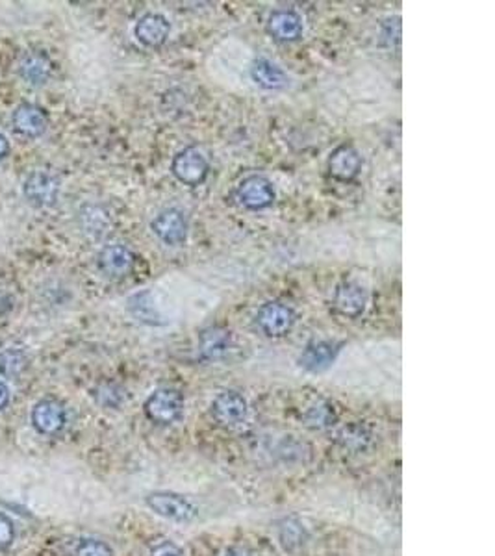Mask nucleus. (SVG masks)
Wrapping results in <instances>:
<instances>
[{
	"instance_id": "nucleus-25",
	"label": "nucleus",
	"mask_w": 495,
	"mask_h": 556,
	"mask_svg": "<svg viewBox=\"0 0 495 556\" xmlns=\"http://www.w3.org/2000/svg\"><path fill=\"white\" fill-rule=\"evenodd\" d=\"M26 364V355L19 349H6L0 352V373L6 377H17Z\"/></svg>"
},
{
	"instance_id": "nucleus-17",
	"label": "nucleus",
	"mask_w": 495,
	"mask_h": 556,
	"mask_svg": "<svg viewBox=\"0 0 495 556\" xmlns=\"http://www.w3.org/2000/svg\"><path fill=\"white\" fill-rule=\"evenodd\" d=\"M232 347V334L225 327H208L199 334V355L207 362L221 360Z\"/></svg>"
},
{
	"instance_id": "nucleus-7",
	"label": "nucleus",
	"mask_w": 495,
	"mask_h": 556,
	"mask_svg": "<svg viewBox=\"0 0 495 556\" xmlns=\"http://www.w3.org/2000/svg\"><path fill=\"white\" fill-rule=\"evenodd\" d=\"M257 327L268 338H284L291 332L295 325L293 310L280 300H269L257 312Z\"/></svg>"
},
{
	"instance_id": "nucleus-4",
	"label": "nucleus",
	"mask_w": 495,
	"mask_h": 556,
	"mask_svg": "<svg viewBox=\"0 0 495 556\" xmlns=\"http://www.w3.org/2000/svg\"><path fill=\"white\" fill-rule=\"evenodd\" d=\"M236 198L247 210L260 212L275 205L277 191L273 182L264 175L245 177L236 187Z\"/></svg>"
},
{
	"instance_id": "nucleus-15",
	"label": "nucleus",
	"mask_w": 495,
	"mask_h": 556,
	"mask_svg": "<svg viewBox=\"0 0 495 556\" xmlns=\"http://www.w3.org/2000/svg\"><path fill=\"white\" fill-rule=\"evenodd\" d=\"M171 34V23L162 14H145L134 26L136 39L148 48L162 46Z\"/></svg>"
},
{
	"instance_id": "nucleus-29",
	"label": "nucleus",
	"mask_w": 495,
	"mask_h": 556,
	"mask_svg": "<svg viewBox=\"0 0 495 556\" xmlns=\"http://www.w3.org/2000/svg\"><path fill=\"white\" fill-rule=\"evenodd\" d=\"M148 556H184V554H182V549L175 541L160 540V541L153 543Z\"/></svg>"
},
{
	"instance_id": "nucleus-23",
	"label": "nucleus",
	"mask_w": 495,
	"mask_h": 556,
	"mask_svg": "<svg viewBox=\"0 0 495 556\" xmlns=\"http://www.w3.org/2000/svg\"><path fill=\"white\" fill-rule=\"evenodd\" d=\"M278 541L286 551H297L308 541V531L299 520L286 518L278 523Z\"/></svg>"
},
{
	"instance_id": "nucleus-3",
	"label": "nucleus",
	"mask_w": 495,
	"mask_h": 556,
	"mask_svg": "<svg viewBox=\"0 0 495 556\" xmlns=\"http://www.w3.org/2000/svg\"><path fill=\"white\" fill-rule=\"evenodd\" d=\"M23 195L28 205L37 210L51 208L58 200L60 182L53 173L45 169H34L23 182Z\"/></svg>"
},
{
	"instance_id": "nucleus-13",
	"label": "nucleus",
	"mask_w": 495,
	"mask_h": 556,
	"mask_svg": "<svg viewBox=\"0 0 495 556\" xmlns=\"http://www.w3.org/2000/svg\"><path fill=\"white\" fill-rule=\"evenodd\" d=\"M362 171V157L351 143H341L328 157V175L338 182H353Z\"/></svg>"
},
{
	"instance_id": "nucleus-2",
	"label": "nucleus",
	"mask_w": 495,
	"mask_h": 556,
	"mask_svg": "<svg viewBox=\"0 0 495 556\" xmlns=\"http://www.w3.org/2000/svg\"><path fill=\"white\" fill-rule=\"evenodd\" d=\"M145 504L148 511H153L157 516L175 523H189L199 514V511H197V507L189 499L175 491L148 493L145 497Z\"/></svg>"
},
{
	"instance_id": "nucleus-31",
	"label": "nucleus",
	"mask_w": 495,
	"mask_h": 556,
	"mask_svg": "<svg viewBox=\"0 0 495 556\" xmlns=\"http://www.w3.org/2000/svg\"><path fill=\"white\" fill-rule=\"evenodd\" d=\"M12 400V391L10 386L6 384V380L0 379V412L8 409V404Z\"/></svg>"
},
{
	"instance_id": "nucleus-20",
	"label": "nucleus",
	"mask_w": 495,
	"mask_h": 556,
	"mask_svg": "<svg viewBox=\"0 0 495 556\" xmlns=\"http://www.w3.org/2000/svg\"><path fill=\"white\" fill-rule=\"evenodd\" d=\"M249 73L253 82L266 91H280L289 86V76L284 73V69L268 58H257L251 64Z\"/></svg>"
},
{
	"instance_id": "nucleus-16",
	"label": "nucleus",
	"mask_w": 495,
	"mask_h": 556,
	"mask_svg": "<svg viewBox=\"0 0 495 556\" xmlns=\"http://www.w3.org/2000/svg\"><path fill=\"white\" fill-rule=\"evenodd\" d=\"M338 352L339 345L332 341H312L303 349L299 366L310 373H323L336 362Z\"/></svg>"
},
{
	"instance_id": "nucleus-33",
	"label": "nucleus",
	"mask_w": 495,
	"mask_h": 556,
	"mask_svg": "<svg viewBox=\"0 0 495 556\" xmlns=\"http://www.w3.org/2000/svg\"><path fill=\"white\" fill-rule=\"evenodd\" d=\"M223 556H253V554H251V551H247L243 547H230V549L225 551Z\"/></svg>"
},
{
	"instance_id": "nucleus-21",
	"label": "nucleus",
	"mask_w": 495,
	"mask_h": 556,
	"mask_svg": "<svg viewBox=\"0 0 495 556\" xmlns=\"http://www.w3.org/2000/svg\"><path fill=\"white\" fill-rule=\"evenodd\" d=\"M80 223H82V230L95 239L103 238L112 227V219L108 212L103 207L96 205H86L80 210Z\"/></svg>"
},
{
	"instance_id": "nucleus-8",
	"label": "nucleus",
	"mask_w": 495,
	"mask_h": 556,
	"mask_svg": "<svg viewBox=\"0 0 495 556\" xmlns=\"http://www.w3.org/2000/svg\"><path fill=\"white\" fill-rule=\"evenodd\" d=\"M332 305L339 316L348 319H357L366 312L369 305V291L359 282L343 280L338 284L334 291Z\"/></svg>"
},
{
	"instance_id": "nucleus-11",
	"label": "nucleus",
	"mask_w": 495,
	"mask_h": 556,
	"mask_svg": "<svg viewBox=\"0 0 495 556\" xmlns=\"http://www.w3.org/2000/svg\"><path fill=\"white\" fill-rule=\"evenodd\" d=\"M247 412H249V404L237 391H223L212 400V418L225 429H232L243 423Z\"/></svg>"
},
{
	"instance_id": "nucleus-30",
	"label": "nucleus",
	"mask_w": 495,
	"mask_h": 556,
	"mask_svg": "<svg viewBox=\"0 0 495 556\" xmlns=\"http://www.w3.org/2000/svg\"><path fill=\"white\" fill-rule=\"evenodd\" d=\"M393 21H395V17L393 19H388L384 25H382V41L391 48L393 46V43L395 45H399L401 43V30H391V26H393Z\"/></svg>"
},
{
	"instance_id": "nucleus-27",
	"label": "nucleus",
	"mask_w": 495,
	"mask_h": 556,
	"mask_svg": "<svg viewBox=\"0 0 495 556\" xmlns=\"http://www.w3.org/2000/svg\"><path fill=\"white\" fill-rule=\"evenodd\" d=\"M95 397H96L98 402L103 404V407H108V409L121 407V402L125 399L123 389L119 386H116V384H101V386L96 388Z\"/></svg>"
},
{
	"instance_id": "nucleus-1",
	"label": "nucleus",
	"mask_w": 495,
	"mask_h": 556,
	"mask_svg": "<svg viewBox=\"0 0 495 556\" xmlns=\"http://www.w3.org/2000/svg\"><path fill=\"white\" fill-rule=\"evenodd\" d=\"M184 395L175 388H160L146 397L143 412L148 421L160 427L177 423L184 414Z\"/></svg>"
},
{
	"instance_id": "nucleus-24",
	"label": "nucleus",
	"mask_w": 495,
	"mask_h": 556,
	"mask_svg": "<svg viewBox=\"0 0 495 556\" xmlns=\"http://www.w3.org/2000/svg\"><path fill=\"white\" fill-rule=\"evenodd\" d=\"M305 423L307 427L314 430H323L328 429L336 423V410L330 402L327 400H318L310 404L308 410L305 412Z\"/></svg>"
},
{
	"instance_id": "nucleus-6",
	"label": "nucleus",
	"mask_w": 495,
	"mask_h": 556,
	"mask_svg": "<svg viewBox=\"0 0 495 556\" xmlns=\"http://www.w3.org/2000/svg\"><path fill=\"white\" fill-rule=\"evenodd\" d=\"M30 423L41 436H58L67 425V410L58 399L45 397L34 404Z\"/></svg>"
},
{
	"instance_id": "nucleus-5",
	"label": "nucleus",
	"mask_w": 495,
	"mask_h": 556,
	"mask_svg": "<svg viewBox=\"0 0 495 556\" xmlns=\"http://www.w3.org/2000/svg\"><path fill=\"white\" fill-rule=\"evenodd\" d=\"M171 173L180 184L195 187L208 178L210 164L199 148L186 147L175 155L171 162Z\"/></svg>"
},
{
	"instance_id": "nucleus-14",
	"label": "nucleus",
	"mask_w": 495,
	"mask_h": 556,
	"mask_svg": "<svg viewBox=\"0 0 495 556\" xmlns=\"http://www.w3.org/2000/svg\"><path fill=\"white\" fill-rule=\"evenodd\" d=\"M12 126L19 136L26 139H37L48 128V114L45 108L34 103H21L12 112Z\"/></svg>"
},
{
	"instance_id": "nucleus-19",
	"label": "nucleus",
	"mask_w": 495,
	"mask_h": 556,
	"mask_svg": "<svg viewBox=\"0 0 495 556\" xmlns=\"http://www.w3.org/2000/svg\"><path fill=\"white\" fill-rule=\"evenodd\" d=\"M128 310L139 323L148 325V327H162L167 323L166 316L162 314L160 307L157 305L153 291H148V289H143L128 298Z\"/></svg>"
},
{
	"instance_id": "nucleus-9",
	"label": "nucleus",
	"mask_w": 495,
	"mask_h": 556,
	"mask_svg": "<svg viewBox=\"0 0 495 556\" xmlns=\"http://www.w3.org/2000/svg\"><path fill=\"white\" fill-rule=\"evenodd\" d=\"M153 234L167 247H180L187 239L189 223L182 210L178 208H167L162 210L153 221H151Z\"/></svg>"
},
{
	"instance_id": "nucleus-12",
	"label": "nucleus",
	"mask_w": 495,
	"mask_h": 556,
	"mask_svg": "<svg viewBox=\"0 0 495 556\" xmlns=\"http://www.w3.org/2000/svg\"><path fill=\"white\" fill-rule=\"evenodd\" d=\"M96 268L106 278L121 280L134 268V255L126 245L112 243L106 245L96 257Z\"/></svg>"
},
{
	"instance_id": "nucleus-28",
	"label": "nucleus",
	"mask_w": 495,
	"mask_h": 556,
	"mask_svg": "<svg viewBox=\"0 0 495 556\" xmlns=\"http://www.w3.org/2000/svg\"><path fill=\"white\" fill-rule=\"evenodd\" d=\"M14 541H15V525L6 514H0V552L8 551L14 545Z\"/></svg>"
},
{
	"instance_id": "nucleus-18",
	"label": "nucleus",
	"mask_w": 495,
	"mask_h": 556,
	"mask_svg": "<svg viewBox=\"0 0 495 556\" xmlns=\"http://www.w3.org/2000/svg\"><path fill=\"white\" fill-rule=\"evenodd\" d=\"M303 19L293 10H277L268 19V32L277 41H297L303 35Z\"/></svg>"
},
{
	"instance_id": "nucleus-22",
	"label": "nucleus",
	"mask_w": 495,
	"mask_h": 556,
	"mask_svg": "<svg viewBox=\"0 0 495 556\" xmlns=\"http://www.w3.org/2000/svg\"><path fill=\"white\" fill-rule=\"evenodd\" d=\"M371 432L368 427L360 425V423H351V425H345L339 429L338 436H336V441L339 443L341 449L349 450V452H364L369 449L371 445Z\"/></svg>"
},
{
	"instance_id": "nucleus-32",
	"label": "nucleus",
	"mask_w": 495,
	"mask_h": 556,
	"mask_svg": "<svg viewBox=\"0 0 495 556\" xmlns=\"http://www.w3.org/2000/svg\"><path fill=\"white\" fill-rule=\"evenodd\" d=\"M10 150H12V145H10L8 137L3 132H0V164H3L10 157Z\"/></svg>"
},
{
	"instance_id": "nucleus-10",
	"label": "nucleus",
	"mask_w": 495,
	"mask_h": 556,
	"mask_svg": "<svg viewBox=\"0 0 495 556\" xmlns=\"http://www.w3.org/2000/svg\"><path fill=\"white\" fill-rule=\"evenodd\" d=\"M17 73L32 87H41L55 75V62L48 56L46 50L32 48L28 53H25L19 60Z\"/></svg>"
},
{
	"instance_id": "nucleus-26",
	"label": "nucleus",
	"mask_w": 495,
	"mask_h": 556,
	"mask_svg": "<svg viewBox=\"0 0 495 556\" xmlns=\"http://www.w3.org/2000/svg\"><path fill=\"white\" fill-rule=\"evenodd\" d=\"M73 556H114V549L96 538H84L76 543Z\"/></svg>"
}]
</instances>
